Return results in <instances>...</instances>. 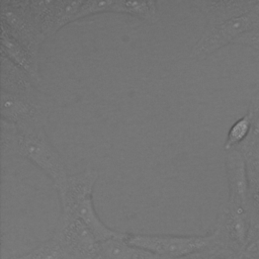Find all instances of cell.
Here are the masks:
<instances>
[{
    "instance_id": "6da1fadb",
    "label": "cell",
    "mask_w": 259,
    "mask_h": 259,
    "mask_svg": "<svg viewBox=\"0 0 259 259\" xmlns=\"http://www.w3.org/2000/svg\"><path fill=\"white\" fill-rule=\"evenodd\" d=\"M98 172L86 168L81 172L69 174L66 179L56 185L61 203V213L73 215L81 220L102 243L106 240L121 237L120 232L106 226L99 218L93 203L92 192Z\"/></svg>"
},
{
    "instance_id": "7a4b0ae2",
    "label": "cell",
    "mask_w": 259,
    "mask_h": 259,
    "mask_svg": "<svg viewBox=\"0 0 259 259\" xmlns=\"http://www.w3.org/2000/svg\"><path fill=\"white\" fill-rule=\"evenodd\" d=\"M124 240L133 246L168 259L186 257L217 243L212 232L205 235L124 233Z\"/></svg>"
},
{
    "instance_id": "3957f363",
    "label": "cell",
    "mask_w": 259,
    "mask_h": 259,
    "mask_svg": "<svg viewBox=\"0 0 259 259\" xmlns=\"http://www.w3.org/2000/svg\"><path fill=\"white\" fill-rule=\"evenodd\" d=\"M16 154L39 167L53 180L54 185L69 175L65 161L48 138L45 127H19Z\"/></svg>"
},
{
    "instance_id": "277c9868",
    "label": "cell",
    "mask_w": 259,
    "mask_h": 259,
    "mask_svg": "<svg viewBox=\"0 0 259 259\" xmlns=\"http://www.w3.org/2000/svg\"><path fill=\"white\" fill-rule=\"evenodd\" d=\"M0 26L39 60V49L46 36L29 0H0Z\"/></svg>"
},
{
    "instance_id": "5b68a950",
    "label": "cell",
    "mask_w": 259,
    "mask_h": 259,
    "mask_svg": "<svg viewBox=\"0 0 259 259\" xmlns=\"http://www.w3.org/2000/svg\"><path fill=\"white\" fill-rule=\"evenodd\" d=\"M48 95L37 89L30 94H16L0 91L1 118L19 127H45L51 111Z\"/></svg>"
},
{
    "instance_id": "8992f818",
    "label": "cell",
    "mask_w": 259,
    "mask_h": 259,
    "mask_svg": "<svg viewBox=\"0 0 259 259\" xmlns=\"http://www.w3.org/2000/svg\"><path fill=\"white\" fill-rule=\"evenodd\" d=\"M66 259H93L100 254V242L78 218L61 213L52 235Z\"/></svg>"
},
{
    "instance_id": "52a82bcc",
    "label": "cell",
    "mask_w": 259,
    "mask_h": 259,
    "mask_svg": "<svg viewBox=\"0 0 259 259\" xmlns=\"http://www.w3.org/2000/svg\"><path fill=\"white\" fill-rule=\"evenodd\" d=\"M258 27L259 20L252 10L240 17L206 27L191 48L190 56L192 58L205 57L229 44H236L239 37Z\"/></svg>"
},
{
    "instance_id": "ba28073f",
    "label": "cell",
    "mask_w": 259,
    "mask_h": 259,
    "mask_svg": "<svg viewBox=\"0 0 259 259\" xmlns=\"http://www.w3.org/2000/svg\"><path fill=\"white\" fill-rule=\"evenodd\" d=\"M251 232L250 209L229 202L221 206L212 230L219 244L243 254L249 244Z\"/></svg>"
},
{
    "instance_id": "9c48e42d",
    "label": "cell",
    "mask_w": 259,
    "mask_h": 259,
    "mask_svg": "<svg viewBox=\"0 0 259 259\" xmlns=\"http://www.w3.org/2000/svg\"><path fill=\"white\" fill-rule=\"evenodd\" d=\"M45 36L79 19L83 0H29Z\"/></svg>"
},
{
    "instance_id": "30bf717a",
    "label": "cell",
    "mask_w": 259,
    "mask_h": 259,
    "mask_svg": "<svg viewBox=\"0 0 259 259\" xmlns=\"http://www.w3.org/2000/svg\"><path fill=\"white\" fill-rule=\"evenodd\" d=\"M225 166L229 188L227 202L250 209L249 174L244 155L238 148L225 151Z\"/></svg>"
},
{
    "instance_id": "8fae6325",
    "label": "cell",
    "mask_w": 259,
    "mask_h": 259,
    "mask_svg": "<svg viewBox=\"0 0 259 259\" xmlns=\"http://www.w3.org/2000/svg\"><path fill=\"white\" fill-rule=\"evenodd\" d=\"M205 15L206 27L247 14L255 7V0H192Z\"/></svg>"
},
{
    "instance_id": "7c38bea8",
    "label": "cell",
    "mask_w": 259,
    "mask_h": 259,
    "mask_svg": "<svg viewBox=\"0 0 259 259\" xmlns=\"http://www.w3.org/2000/svg\"><path fill=\"white\" fill-rule=\"evenodd\" d=\"M0 68L1 90L16 94H30L38 89L28 73L4 54L0 57Z\"/></svg>"
},
{
    "instance_id": "4fadbf2b",
    "label": "cell",
    "mask_w": 259,
    "mask_h": 259,
    "mask_svg": "<svg viewBox=\"0 0 259 259\" xmlns=\"http://www.w3.org/2000/svg\"><path fill=\"white\" fill-rule=\"evenodd\" d=\"M1 54L25 70L36 84L41 82L39 62L29 51L1 26Z\"/></svg>"
},
{
    "instance_id": "5bb4252c",
    "label": "cell",
    "mask_w": 259,
    "mask_h": 259,
    "mask_svg": "<svg viewBox=\"0 0 259 259\" xmlns=\"http://www.w3.org/2000/svg\"><path fill=\"white\" fill-rule=\"evenodd\" d=\"M100 254L104 259H168L128 244L124 233L121 237L100 243Z\"/></svg>"
},
{
    "instance_id": "9a60e30c",
    "label": "cell",
    "mask_w": 259,
    "mask_h": 259,
    "mask_svg": "<svg viewBox=\"0 0 259 259\" xmlns=\"http://www.w3.org/2000/svg\"><path fill=\"white\" fill-rule=\"evenodd\" d=\"M123 12L141 17L151 23L160 18L157 2L154 0H122Z\"/></svg>"
},
{
    "instance_id": "2e32d148",
    "label": "cell",
    "mask_w": 259,
    "mask_h": 259,
    "mask_svg": "<svg viewBox=\"0 0 259 259\" xmlns=\"http://www.w3.org/2000/svg\"><path fill=\"white\" fill-rule=\"evenodd\" d=\"M8 259H66V257L61 246L52 236L29 252Z\"/></svg>"
},
{
    "instance_id": "e0dca14e",
    "label": "cell",
    "mask_w": 259,
    "mask_h": 259,
    "mask_svg": "<svg viewBox=\"0 0 259 259\" xmlns=\"http://www.w3.org/2000/svg\"><path fill=\"white\" fill-rule=\"evenodd\" d=\"M250 133L251 121L246 113L244 116L237 119L230 127L224 145L225 151L233 148H238L242 143H244L247 140Z\"/></svg>"
},
{
    "instance_id": "ac0fdd59",
    "label": "cell",
    "mask_w": 259,
    "mask_h": 259,
    "mask_svg": "<svg viewBox=\"0 0 259 259\" xmlns=\"http://www.w3.org/2000/svg\"><path fill=\"white\" fill-rule=\"evenodd\" d=\"M238 149L244 155L248 173L259 178V136L253 138L248 137Z\"/></svg>"
},
{
    "instance_id": "d6986e66",
    "label": "cell",
    "mask_w": 259,
    "mask_h": 259,
    "mask_svg": "<svg viewBox=\"0 0 259 259\" xmlns=\"http://www.w3.org/2000/svg\"><path fill=\"white\" fill-rule=\"evenodd\" d=\"M0 140L2 154H16L18 126L16 123L1 118L0 121Z\"/></svg>"
},
{
    "instance_id": "ffe728a7",
    "label": "cell",
    "mask_w": 259,
    "mask_h": 259,
    "mask_svg": "<svg viewBox=\"0 0 259 259\" xmlns=\"http://www.w3.org/2000/svg\"><path fill=\"white\" fill-rule=\"evenodd\" d=\"M247 115L251 121V133L249 137H258L259 136V90L252 97L250 102Z\"/></svg>"
},
{
    "instance_id": "44dd1931",
    "label": "cell",
    "mask_w": 259,
    "mask_h": 259,
    "mask_svg": "<svg viewBox=\"0 0 259 259\" xmlns=\"http://www.w3.org/2000/svg\"><path fill=\"white\" fill-rule=\"evenodd\" d=\"M236 44L251 46L254 49L259 48V27L257 29H254L248 33H245L241 37H239L237 39Z\"/></svg>"
},
{
    "instance_id": "7402d4cb",
    "label": "cell",
    "mask_w": 259,
    "mask_h": 259,
    "mask_svg": "<svg viewBox=\"0 0 259 259\" xmlns=\"http://www.w3.org/2000/svg\"><path fill=\"white\" fill-rule=\"evenodd\" d=\"M253 13L256 15V17L258 18V20H259V1H257V3H256V5H255V7L253 8Z\"/></svg>"
},
{
    "instance_id": "603a6c76",
    "label": "cell",
    "mask_w": 259,
    "mask_h": 259,
    "mask_svg": "<svg viewBox=\"0 0 259 259\" xmlns=\"http://www.w3.org/2000/svg\"><path fill=\"white\" fill-rule=\"evenodd\" d=\"M93 259H104V258L101 256V254H99L97 257H95V258H93Z\"/></svg>"
},
{
    "instance_id": "cb8c5ba5",
    "label": "cell",
    "mask_w": 259,
    "mask_h": 259,
    "mask_svg": "<svg viewBox=\"0 0 259 259\" xmlns=\"http://www.w3.org/2000/svg\"><path fill=\"white\" fill-rule=\"evenodd\" d=\"M242 259H249V258H248V257H246V256H245V255H244V256H243V258H242Z\"/></svg>"
},
{
    "instance_id": "d4e9b609",
    "label": "cell",
    "mask_w": 259,
    "mask_h": 259,
    "mask_svg": "<svg viewBox=\"0 0 259 259\" xmlns=\"http://www.w3.org/2000/svg\"><path fill=\"white\" fill-rule=\"evenodd\" d=\"M255 49H256V50L259 52V48H255Z\"/></svg>"
}]
</instances>
